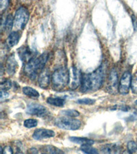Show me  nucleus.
<instances>
[{
    "mask_svg": "<svg viewBox=\"0 0 137 154\" xmlns=\"http://www.w3.org/2000/svg\"><path fill=\"white\" fill-rule=\"evenodd\" d=\"M82 75L81 71L76 66H72L69 71V88L76 90L81 86Z\"/></svg>",
    "mask_w": 137,
    "mask_h": 154,
    "instance_id": "nucleus-6",
    "label": "nucleus"
},
{
    "mask_svg": "<svg viewBox=\"0 0 137 154\" xmlns=\"http://www.w3.org/2000/svg\"><path fill=\"white\" fill-rule=\"evenodd\" d=\"M37 124H38V121H37L36 119H26V120L24 121L23 125L27 128H33L37 126Z\"/></svg>",
    "mask_w": 137,
    "mask_h": 154,
    "instance_id": "nucleus-23",
    "label": "nucleus"
},
{
    "mask_svg": "<svg viewBox=\"0 0 137 154\" xmlns=\"http://www.w3.org/2000/svg\"><path fill=\"white\" fill-rule=\"evenodd\" d=\"M18 55L20 59L24 63H27L30 60L34 58V52L32 51L27 46H22L18 49Z\"/></svg>",
    "mask_w": 137,
    "mask_h": 154,
    "instance_id": "nucleus-12",
    "label": "nucleus"
},
{
    "mask_svg": "<svg viewBox=\"0 0 137 154\" xmlns=\"http://www.w3.org/2000/svg\"><path fill=\"white\" fill-rule=\"evenodd\" d=\"M17 67H18V63L16 60L15 56L12 54L11 56H9L6 60V68L7 73L10 75H13L16 73Z\"/></svg>",
    "mask_w": 137,
    "mask_h": 154,
    "instance_id": "nucleus-13",
    "label": "nucleus"
},
{
    "mask_svg": "<svg viewBox=\"0 0 137 154\" xmlns=\"http://www.w3.org/2000/svg\"><path fill=\"white\" fill-rule=\"evenodd\" d=\"M119 85L117 72L115 69H113L110 72L108 83H107V88L109 93L116 95L117 92H119Z\"/></svg>",
    "mask_w": 137,
    "mask_h": 154,
    "instance_id": "nucleus-8",
    "label": "nucleus"
},
{
    "mask_svg": "<svg viewBox=\"0 0 137 154\" xmlns=\"http://www.w3.org/2000/svg\"><path fill=\"white\" fill-rule=\"evenodd\" d=\"M132 79V76L130 72L126 71L125 73L122 75L120 81H119V93H121V95H123L128 94L129 88H131Z\"/></svg>",
    "mask_w": 137,
    "mask_h": 154,
    "instance_id": "nucleus-7",
    "label": "nucleus"
},
{
    "mask_svg": "<svg viewBox=\"0 0 137 154\" xmlns=\"http://www.w3.org/2000/svg\"><path fill=\"white\" fill-rule=\"evenodd\" d=\"M78 103L82 104V105H93V103L95 102V99H92L90 98H84V99H79L76 101Z\"/></svg>",
    "mask_w": 137,
    "mask_h": 154,
    "instance_id": "nucleus-26",
    "label": "nucleus"
},
{
    "mask_svg": "<svg viewBox=\"0 0 137 154\" xmlns=\"http://www.w3.org/2000/svg\"><path fill=\"white\" fill-rule=\"evenodd\" d=\"M128 150L131 154H137V143L134 141H129L128 143Z\"/></svg>",
    "mask_w": 137,
    "mask_h": 154,
    "instance_id": "nucleus-24",
    "label": "nucleus"
},
{
    "mask_svg": "<svg viewBox=\"0 0 137 154\" xmlns=\"http://www.w3.org/2000/svg\"><path fill=\"white\" fill-rule=\"evenodd\" d=\"M136 103H137V101H136Z\"/></svg>",
    "mask_w": 137,
    "mask_h": 154,
    "instance_id": "nucleus-36",
    "label": "nucleus"
},
{
    "mask_svg": "<svg viewBox=\"0 0 137 154\" xmlns=\"http://www.w3.org/2000/svg\"><path fill=\"white\" fill-rule=\"evenodd\" d=\"M54 124L58 128L66 130H77L80 128L81 121L74 118L61 116L55 120Z\"/></svg>",
    "mask_w": 137,
    "mask_h": 154,
    "instance_id": "nucleus-4",
    "label": "nucleus"
},
{
    "mask_svg": "<svg viewBox=\"0 0 137 154\" xmlns=\"http://www.w3.org/2000/svg\"><path fill=\"white\" fill-rule=\"evenodd\" d=\"M12 82L10 79H5L1 83V91H8L11 88Z\"/></svg>",
    "mask_w": 137,
    "mask_h": 154,
    "instance_id": "nucleus-25",
    "label": "nucleus"
},
{
    "mask_svg": "<svg viewBox=\"0 0 137 154\" xmlns=\"http://www.w3.org/2000/svg\"><path fill=\"white\" fill-rule=\"evenodd\" d=\"M23 92L25 95L30 97L32 98H38L39 97V93L35 89L29 86H25L23 88Z\"/></svg>",
    "mask_w": 137,
    "mask_h": 154,
    "instance_id": "nucleus-19",
    "label": "nucleus"
},
{
    "mask_svg": "<svg viewBox=\"0 0 137 154\" xmlns=\"http://www.w3.org/2000/svg\"><path fill=\"white\" fill-rule=\"evenodd\" d=\"M10 2L6 0V1H4V0H2L0 1V11H1L2 13H3L4 11H6V9L8 8Z\"/></svg>",
    "mask_w": 137,
    "mask_h": 154,
    "instance_id": "nucleus-29",
    "label": "nucleus"
},
{
    "mask_svg": "<svg viewBox=\"0 0 137 154\" xmlns=\"http://www.w3.org/2000/svg\"><path fill=\"white\" fill-rule=\"evenodd\" d=\"M29 19V12L25 7H20L17 10L14 17V27L17 30H21L27 23Z\"/></svg>",
    "mask_w": 137,
    "mask_h": 154,
    "instance_id": "nucleus-5",
    "label": "nucleus"
},
{
    "mask_svg": "<svg viewBox=\"0 0 137 154\" xmlns=\"http://www.w3.org/2000/svg\"><path fill=\"white\" fill-rule=\"evenodd\" d=\"M8 95L9 94L8 93V91H1V93H0V98H1V101H3L4 99H6L7 97H8Z\"/></svg>",
    "mask_w": 137,
    "mask_h": 154,
    "instance_id": "nucleus-31",
    "label": "nucleus"
},
{
    "mask_svg": "<svg viewBox=\"0 0 137 154\" xmlns=\"http://www.w3.org/2000/svg\"><path fill=\"white\" fill-rule=\"evenodd\" d=\"M106 73V65L103 63L95 71L91 73H84L82 75L80 91L83 93L99 90L103 85Z\"/></svg>",
    "mask_w": 137,
    "mask_h": 154,
    "instance_id": "nucleus-1",
    "label": "nucleus"
},
{
    "mask_svg": "<svg viewBox=\"0 0 137 154\" xmlns=\"http://www.w3.org/2000/svg\"><path fill=\"white\" fill-rule=\"evenodd\" d=\"M80 150L84 154H99L98 151L95 148L92 147L91 145H82Z\"/></svg>",
    "mask_w": 137,
    "mask_h": 154,
    "instance_id": "nucleus-21",
    "label": "nucleus"
},
{
    "mask_svg": "<svg viewBox=\"0 0 137 154\" xmlns=\"http://www.w3.org/2000/svg\"><path fill=\"white\" fill-rule=\"evenodd\" d=\"M131 89L133 93L137 94V71L132 76V79Z\"/></svg>",
    "mask_w": 137,
    "mask_h": 154,
    "instance_id": "nucleus-27",
    "label": "nucleus"
},
{
    "mask_svg": "<svg viewBox=\"0 0 137 154\" xmlns=\"http://www.w3.org/2000/svg\"><path fill=\"white\" fill-rule=\"evenodd\" d=\"M20 34L18 32H12L9 34L8 38L6 39V46L8 48H12L19 43L20 39Z\"/></svg>",
    "mask_w": 137,
    "mask_h": 154,
    "instance_id": "nucleus-15",
    "label": "nucleus"
},
{
    "mask_svg": "<svg viewBox=\"0 0 137 154\" xmlns=\"http://www.w3.org/2000/svg\"><path fill=\"white\" fill-rule=\"evenodd\" d=\"M43 154H45V153H43Z\"/></svg>",
    "mask_w": 137,
    "mask_h": 154,
    "instance_id": "nucleus-35",
    "label": "nucleus"
},
{
    "mask_svg": "<svg viewBox=\"0 0 137 154\" xmlns=\"http://www.w3.org/2000/svg\"><path fill=\"white\" fill-rule=\"evenodd\" d=\"M127 121H134L137 120V110L135 108H132V114L129 115L128 118L126 119Z\"/></svg>",
    "mask_w": 137,
    "mask_h": 154,
    "instance_id": "nucleus-28",
    "label": "nucleus"
},
{
    "mask_svg": "<svg viewBox=\"0 0 137 154\" xmlns=\"http://www.w3.org/2000/svg\"><path fill=\"white\" fill-rule=\"evenodd\" d=\"M28 154H37V151L34 148H31V149L29 151Z\"/></svg>",
    "mask_w": 137,
    "mask_h": 154,
    "instance_id": "nucleus-32",
    "label": "nucleus"
},
{
    "mask_svg": "<svg viewBox=\"0 0 137 154\" xmlns=\"http://www.w3.org/2000/svg\"><path fill=\"white\" fill-rule=\"evenodd\" d=\"M26 112L31 115L43 116L47 113V108L41 104L30 103L27 107Z\"/></svg>",
    "mask_w": 137,
    "mask_h": 154,
    "instance_id": "nucleus-9",
    "label": "nucleus"
},
{
    "mask_svg": "<svg viewBox=\"0 0 137 154\" xmlns=\"http://www.w3.org/2000/svg\"><path fill=\"white\" fill-rule=\"evenodd\" d=\"M14 26V18L12 14H8L5 19L2 18V24L1 29L2 31L5 30L6 32H9L11 30L12 26Z\"/></svg>",
    "mask_w": 137,
    "mask_h": 154,
    "instance_id": "nucleus-14",
    "label": "nucleus"
},
{
    "mask_svg": "<svg viewBox=\"0 0 137 154\" xmlns=\"http://www.w3.org/2000/svg\"><path fill=\"white\" fill-rule=\"evenodd\" d=\"M16 154H23V153H21V152H17Z\"/></svg>",
    "mask_w": 137,
    "mask_h": 154,
    "instance_id": "nucleus-34",
    "label": "nucleus"
},
{
    "mask_svg": "<svg viewBox=\"0 0 137 154\" xmlns=\"http://www.w3.org/2000/svg\"><path fill=\"white\" fill-rule=\"evenodd\" d=\"M51 80V77L49 73L48 69H44L41 73H39L38 78V84L41 88L47 89L49 86Z\"/></svg>",
    "mask_w": 137,
    "mask_h": 154,
    "instance_id": "nucleus-10",
    "label": "nucleus"
},
{
    "mask_svg": "<svg viewBox=\"0 0 137 154\" xmlns=\"http://www.w3.org/2000/svg\"><path fill=\"white\" fill-rule=\"evenodd\" d=\"M51 83L55 90H63L69 84V71L63 66L56 69L51 75Z\"/></svg>",
    "mask_w": 137,
    "mask_h": 154,
    "instance_id": "nucleus-3",
    "label": "nucleus"
},
{
    "mask_svg": "<svg viewBox=\"0 0 137 154\" xmlns=\"http://www.w3.org/2000/svg\"><path fill=\"white\" fill-rule=\"evenodd\" d=\"M121 154H131L128 150H125Z\"/></svg>",
    "mask_w": 137,
    "mask_h": 154,
    "instance_id": "nucleus-33",
    "label": "nucleus"
},
{
    "mask_svg": "<svg viewBox=\"0 0 137 154\" xmlns=\"http://www.w3.org/2000/svg\"><path fill=\"white\" fill-rule=\"evenodd\" d=\"M60 114H61L62 116L69 118H75L79 116V112L75 110H64L61 111Z\"/></svg>",
    "mask_w": 137,
    "mask_h": 154,
    "instance_id": "nucleus-20",
    "label": "nucleus"
},
{
    "mask_svg": "<svg viewBox=\"0 0 137 154\" xmlns=\"http://www.w3.org/2000/svg\"><path fill=\"white\" fill-rule=\"evenodd\" d=\"M2 154H13V151L9 146H6L4 149L1 148Z\"/></svg>",
    "mask_w": 137,
    "mask_h": 154,
    "instance_id": "nucleus-30",
    "label": "nucleus"
},
{
    "mask_svg": "<svg viewBox=\"0 0 137 154\" xmlns=\"http://www.w3.org/2000/svg\"><path fill=\"white\" fill-rule=\"evenodd\" d=\"M48 54L47 52L42 54L40 56H35L32 58L28 63L25 64L24 73L32 79H35L39 72H41L44 69L47 60Z\"/></svg>",
    "mask_w": 137,
    "mask_h": 154,
    "instance_id": "nucleus-2",
    "label": "nucleus"
},
{
    "mask_svg": "<svg viewBox=\"0 0 137 154\" xmlns=\"http://www.w3.org/2000/svg\"><path fill=\"white\" fill-rule=\"evenodd\" d=\"M46 151L48 154H64L63 151H61L59 149L55 147L54 146L48 145L46 146Z\"/></svg>",
    "mask_w": 137,
    "mask_h": 154,
    "instance_id": "nucleus-22",
    "label": "nucleus"
},
{
    "mask_svg": "<svg viewBox=\"0 0 137 154\" xmlns=\"http://www.w3.org/2000/svg\"><path fill=\"white\" fill-rule=\"evenodd\" d=\"M47 103L49 105L56 106V107H63L65 103V99L61 97H48L47 99Z\"/></svg>",
    "mask_w": 137,
    "mask_h": 154,
    "instance_id": "nucleus-18",
    "label": "nucleus"
},
{
    "mask_svg": "<svg viewBox=\"0 0 137 154\" xmlns=\"http://www.w3.org/2000/svg\"><path fill=\"white\" fill-rule=\"evenodd\" d=\"M69 140L71 142L79 144V145H92L95 143L94 140L84 137H75V136H71V137L69 138Z\"/></svg>",
    "mask_w": 137,
    "mask_h": 154,
    "instance_id": "nucleus-16",
    "label": "nucleus"
},
{
    "mask_svg": "<svg viewBox=\"0 0 137 154\" xmlns=\"http://www.w3.org/2000/svg\"><path fill=\"white\" fill-rule=\"evenodd\" d=\"M55 136V132L53 130H47V129H37L32 135V138L34 140H43V139L50 138Z\"/></svg>",
    "mask_w": 137,
    "mask_h": 154,
    "instance_id": "nucleus-11",
    "label": "nucleus"
},
{
    "mask_svg": "<svg viewBox=\"0 0 137 154\" xmlns=\"http://www.w3.org/2000/svg\"><path fill=\"white\" fill-rule=\"evenodd\" d=\"M118 146L115 144H107L101 148V151L104 154L116 153L118 151Z\"/></svg>",
    "mask_w": 137,
    "mask_h": 154,
    "instance_id": "nucleus-17",
    "label": "nucleus"
}]
</instances>
